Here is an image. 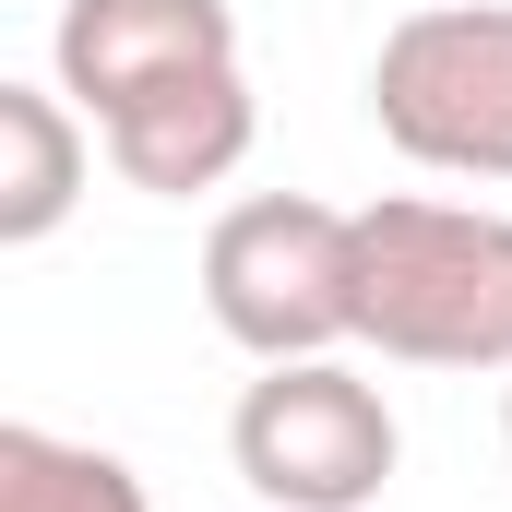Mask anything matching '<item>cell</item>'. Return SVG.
Listing matches in <instances>:
<instances>
[{"instance_id":"cell-9","label":"cell","mask_w":512,"mask_h":512,"mask_svg":"<svg viewBox=\"0 0 512 512\" xmlns=\"http://www.w3.org/2000/svg\"><path fill=\"white\" fill-rule=\"evenodd\" d=\"M501 441H512V393H501Z\"/></svg>"},{"instance_id":"cell-2","label":"cell","mask_w":512,"mask_h":512,"mask_svg":"<svg viewBox=\"0 0 512 512\" xmlns=\"http://www.w3.org/2000/svg\"><path fill=\"white\" fill-rule=\"evenodd\" d=\"M346 251H358V215L310 203V191H251L215 215L203 239V310L239 358H334L358 346V286H346Z\"/></svg>"},{"instance_id":"cell-3","label":"cell","mask_w":512,"mask_h":512,"mask_svg":"<svg viewBox=\"0 0 512 512\" xmlns=\"http://www.w3.org/2000/svg\"><path fill=\"white\" fill-rule=\"evenodd\" d=\"M370 120L429 179H512V0H417L370 60Z\"/></svg>"},{"instance_id":"cell-8","label":"cell","mask_w":512,"mask_h":512,"mask_svg":"<svg viewBox=\"0 0 512 512\" xmlns=\"http://www.w3.org/2000/svg\"><path fill=\"white\" fill-rule=\"evenodd\" d=\"M0 512H155V501H143V477H131L120 453L12 417L0 429Z\"/></svg>"},{"instance_id":"cell-7","label":"cell","mask_w":512,"mask_h":512,"mask_svg":"<svg viewBox=\"0 0 512 512\" xmlns=\"http://www.w3.org/2000/svg\"><path fill=\"white\" fill-rule=\"evenodd\" d=\"M84 179H96V120L60 84H0V251L60 239Z\"/></svg>"},{"instance_id":"cell-5","label":"cell","mask_w":512,"mask_h":512,"mask_svg":"<svg viewBox=\"0 0 512 512\" xmlns=\"http://www.w3.org/2000/svg\"><path fill=\"white\" fill-rule=\"evenodd\" d=\"M227 60H239V12L227 0H60V24H48V72L96 131L131 96L227 72Z\"/></svg>"},{"instance_id":"cell-6","label":"cell","mask_w":512,"mask_h":512,"mask_svg":"<svg viewBox=\"0 0 512 512\" xmlns=\"http://www.w3.org/2000/svg\"><path fill=\"white\" fill-rule=\"evenodd\" d=\"M96 143H108V167H120L131 191L191 203V191H227V179L251 167V143H262V96H251V72L227 60V72H191V84L131 96L120 120L96 131Z\"/></svg>"},{"instance_id":"cell-1","label":"cell","mask_w":512,"mask_h":512,"mask_svg":"<svg viewBox=\"0 0 512 512\" xmlns=\"http://www.w3.org/2000/svg\"><path fill=\"white\" fill-rule=\"evenodd\" d=\"M346 286H358V346H382L393 370H501L512 382V215L382 191L358 203Z\"/></svg>"},{"instance_id":"cell-4","label":"cell","mask_w":512,"mask_h":512,"mask_svg":"<svg viewBox=\"0 0 512 512\" xmlns=\"http://www.w3.org/2000/svg\"><path fill=\"white\" fill-rule=\"evenodd\" d=\"M227 465L251 477L274 512H370L405 465V429L370 370L346 358H274L239 417H227Z\"/></svg>"}]
</instances>
